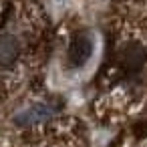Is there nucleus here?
Here are the masks:
<instances>
[{
	"mask_svg": "<svg viewBox=\"0 0 147 147\" xmlns=\"http://www.w3.org/2000/svg\"><path fill=\"white\" fill-rule=\"evenodd\" d=\"M20 55V42L14 34H0V67H10Z\"/></svg>",
	"mask_w": 147,
	"mask_h": 147,
	"instance_id": "2",
	"label": "nucleus"
},
{
	"mask_svg": "<svg viewBox=\"0 0 147 147\" xmlns=\"http://www.w3.org/2000/svg\"><path fill=\"white\" fill-rule=\"evenodd\" d=\"M53 113H55V109H53L51 105H45V103L32 105L30 109L18 113L16 119H14V123H16V125H22V127H30V125H36V123H40V121H47Z\"/></svg>",
	"mask_w": 147,
	"mask_h": 147,
	"instance_id": "1",
	"label": "nucleus"
},
{
	"mask_svg": "<svg viewBox=\"0 0 147 147\" xmlns=\"http://www.w3.org/2000/svg\"><path fill=\"white\" fill-rule=\"evenodd\" d=\"M143 61H145V51L139 45H129L121 53V65L127 71H137L143 65Z\"/></svg>",
	"mask_w": 147,
	"mask_h": 147,
	"instance_id": "4",
	"label": "nucleus"
},
{
	"mask_svg": "<svg viewBox=\"0 0 147 147\" xmlns=\"http://www.w3.org/2000/svg\"><path fill=\"white\" fill-rule=\"evenodd\" d=\"M91 53H93V42L87 36H77L69 49V63L73 67H79L91 57Z\"/></svg>",
	"mask_w": 147,
	"mask_h": 147,
	"instance_id": "3",
	"label": "nucleus"
}]
</instances>
